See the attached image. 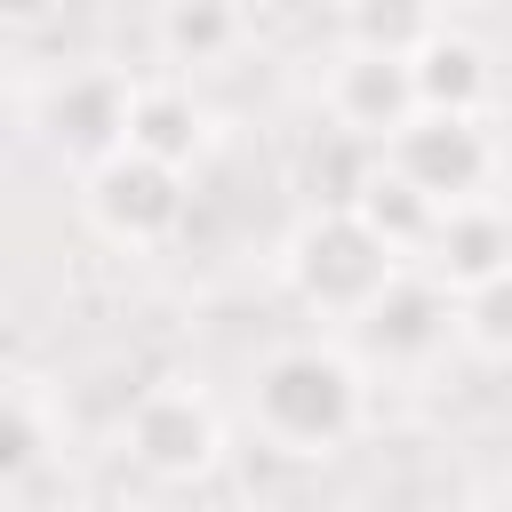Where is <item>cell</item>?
Segmentation results:
<instances>
[{"label":"cell","instance_id":"6da1fadb","mask_svg":"<svg viewBox=\"0 0 512 512\" xmlns=\"http://www.w3.org/2000/svg\"><path fill=\"white\" fill-rule=\"evenodd\" d=\"M248 408H256V432L288 456H336L352 432H360V368L328 344H280L256 360V384H248Z\"/></svg>","mask_w":512,"mask_h":512},{"label":"cell","instance_id":"7a4b0ae2","mask_svg":"<svg viewBox=\"0 0 512 512\" xmlns=\"http://www.w3.org/2000/svg\"><path fill=\"white\" fill-rule=\"evenodd\" d=\"M400 272V256H392V240L360 216V208H320L296 240H288V288L312 304V312H328V320H360L376 296H384V280Z\"/></svg>","mask_w":512,"mask_h":512},{"label":"cell","instance_id":"3957f363","mask_svg":"<svg viewBox=\"0 0 512 512\" xmlns=\"http://www.w3.org/2000/svg\"><path fill=\"white\" fill-rule=\"evenodd\" d=\"M88 224L112 240V248H160L176 224H184V208H192V192H184V168L176 160H160V152H112V160H96L88 168Z\"/></svg>","mask_w":512,"mask_h":512},{"label":"cell","instance_id":"277c9868","mask_svg":"<svg viewBox=\"0 0 512 512\" xmlns=\"http://www.w3.org/2000/svg\"><path fill=\"white\" fill-rule=\"evenodd\" d=\"M120 448L152 472V480H200L224 456V424L192 384H152L136 392V408L120 416Z\"/></svg>","mask_w":512,"mask_h":512},{"label":"cell","instance_id":"5b68a950","mask_svg":"<svg viewBox=\"0 0 512 512\" xmlns=\"http://www.w3.org/2000/svg\"><path fill=\"white\" fill-rule=\"evenodd\" d=\"M128 120H136V88L104 64L88 72H64L48 96H40V144L64 160V168H96L112 152H128Z\"/></svg>","mask_w":512,"mask_h":512},{"label":"cell","instance_id":"8992f818","mask_svg":"<svg viewBox=\"0 0 512 512\" xmlns=\"http://www.w3.org/2000/svg\"><path fill=\"white\" fill-rule=\"evenodd\" d=\"M384 160L408 168L440 208H456V200H480V184L496 168V144L480 128V112H416L408 128L384 136Z\"/></svg>","mask_w":512,"mask_h":512},{"label":"cell","instance_id":"52a82bcc","mask_svg":"<svg viewBox=\"0 0 512 512\" xmlns=\"http://www.w3.org/2000/svg\"><path fill=\"white\" fill-rule=\"evenodd\" d=\"M352 328H360V344H368L384 368H416V360H432V352L456 336V288H448L440 272H392L384 296H376Z\"/></svg>","mask_w":512,"mask_h":512},{"label":"cell","instance_id":"ba28073f","mask_svg":"<svg viewBox=\"0 0 512 512\" xmlns=\"http://www.w3.org/2000/svg\"><path fill=\"white\" fill-rule=\"evenodd\" d=\"M416 112H424V96H416V64L344 40V56L328 64V120L352 128V136H368V144L384 152V136L408 128Z\"/></svg>","mask_w":512,"mask_h":512},{"label":"cell","instance_id":"9c48e42d","mask_svg":"<svg viewBox=\"0 0 512 512\" xmlns=\"http://www.w3.org/2000/svg\"><path fill=\"white\" fill-rule=\"evenodd\" d=\"M432 272L448 280V288H480V280H496L504 264H512V216L504 208H488V200H456L448 216H440V232H432Z\"/></svg>","mask_w":512,"mask_h":512},{"label":"cell","instance_id":"30bf717a","mask_svg":"<svg viewBox=\"0 0 512 512\" xmlns=\"http://www.w3.org/2000/svg\"><path fill=\"white\" fill-rule=\"evenodd\" d=\"M352 208L392 240V256H424V248H432V232H440V216H448V208H440L408 168H392V160H376V168H368V184L352 192Z\"/></svg>","mask_w":512,"mask_h":512},{"label":"cell","instance_id":"8fae6325","mask_svg":"<svg viewBox=\"0 0 512 512\" xmlns=\"http://www.w3.org/2000/svg\"><path fill=\"white\" fill-rule=\"evenodd\" d=\"M416 96H424V112H480L488 104V48L480 40H464V32H432L416 56Z\"/></svg>","mask_w":512,"mask_h":512},{"label":"cell","instance_id":"7c38bea8","mask_svg":"<svg viewBox=\"0 0 512 512\" xmlns=\"http://www.w3.org/2000/svg\"><path fill=\"white\" fill-rule=\"evenodd\" d=\"M48 456H56V416H48V400L16 376V384H8V400H0V496L16 504Z\"/></svg>","mask_w":512,"mask_h":512},{"label":"cell","instance_id":"4fadbf2b","mask_svg":"<svg viewBox=\"0 0 512 512\" xmlns=\"http://www.w3.org/2000/svg\"><path fill=\"white\" fill-rule=\"evenodd\" d=\"M240 0H160V56L168 64H224L240 48Z\"/></svg>","mask_w":512,"mask_h":512},{"label":"cell","instance_id":"5bb4252c","mask_svg":"<svg viewBox=\"0 0 512 512\" xmlns=\"http://www.w3.org/2000/svg\"><path fill=\"white\" fill-rule=\"evenodd\" d=\"M128 144H136V152H160V160H176V168H192L200 144H208V112L192 104V88H136Z\"/></svg>","mask_w":512,"mask_h":512},{"label":"cell","instance_id":"9a60e30c","mask_svg":"<svg viewBox=\"0 0 512 512\" xmlns=\"http://www.w3.org/2000/svg\"><path fill=\"white\" fill-rule=\"evenodd\" d=\"M440 32L432 0H344V40L352 48H384V56H416Z\"/></svg>","mask_w":512,"mask_h":512},{"label":"cell","instance_id":"2e32d148","mask_svg":"<svg viewBox=\"0 0 512 512\" xmlns=\"http://www.w3.org/2000/svg\"><path fill=\"white\" fill-rule=\"evenodd\" d=\"M456 336L488 360H512V264L480 288H456Z\"/></svg>","mask_w":512,"mask_h":512},{"label":"cell","instance_id":"e0dca14e","mask_svg":"<svg viewBox=\"0 0 512 512\" xmlns=\"http://www.w3.org/2000/svg\"><path fill=\"white\" fill-rule=\"evenodd\" d=\"M48 8H56V0H0V16H8L16 32H32V24H48Z\"/></svg>","mask_w":512,"mask_h":512}]
</instances>
